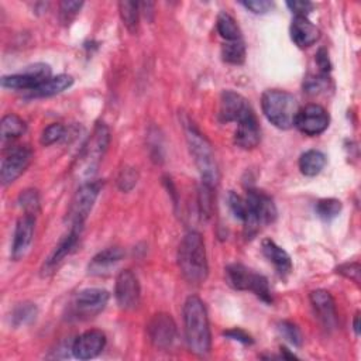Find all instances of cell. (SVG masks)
I'll list each match as a JSON object with an SVG mask.
<instances>
[{"label": "cell", "mask_w": 361, "mask_h": 361, "mask_svg": "<svg viewBox=\"0 0 361 361\" xmlns=\"http://www.w3.org/2000/svg\"><path fill=\"white\" fill-rule=\"evenodd\" d=\"M185 338L190 353L206 355L212 347V333L204 303L200 298L192 295L183 303Z\"/></svg>", "instance_id": "6da1fadb"}, {"label": "cell", "mask_w": 361, "mask_h": 361, "mask_svg": "<svg viewBox=\"0 0 361 361\" xmlns=\"http://www.w3.org/2000/svg\"><path fill=\"white\" fill-rule=\"evenodd\" d=\"M178 265L183 278L193 285H200L209 274L204 241L200 233L189 231L178 248Z\"/></svg>", "instance_id": "7a4b0ae2"}, {"label": "cell", "mask_w": 361, "mask_h": 361, "mask_svg": "<svg viewBox=\"0 0 361 361\" xmlns=\"http://www.w3.org/2000/svg\"><path fill=\"white\" fill-rule=\"evenodd\" d=\"M185 134H186V141L189 145L190 155L200 172L202 176V183L216 188L219 183V166L214 158V152L212 148V144L209 140L196 128V126L192 121H185Z\"/></svg>", "instance_id": "3957f363"}, {"label": "cell", "mask_w": 361, "mask_h": 361, "mask_svg": "<svg viewBox=\"0 0 361 361\" xmlns=\"http://www.w3.org/2000/svg\"><path fill=\"white\" fill-rule=\"evenodd\" d=\"M262 113L276 128L288 130L295 126L299 104L295 96L286 90L268 89L261 97Z\"/></svg>", "instance_id": "277c9868"}, {"label": "cell", "mask_w": 361, "mask_h": 361, "mask_svg": "<svg viewBox=\"0 0 361 361\" xmlns=\"http://www.w3.org/2000/svg\"><path fill=\"white\" fill-rule=\"evenodd\" d=\"M224 275L227 283L231 288L237 290H250L255 293L261 300L267 303L272 302L269 283L264 275L257 274L247 268L245 265L237 262L227 265L224 269Z\"/></svg>", "instance_id": "5b68a950"}, {"label": "cell", "mask_w": 361, "mask_h": 361, "mask_svg": "<svg viewBox=\"0 0 361 361\" xmlns=\"http://www.w3.org/2000/svg\"><path fill=\"white\" fill-rule=\"evenodd\" d=\"M248 206V217L244 221L247 235H254L262 224H269L276 219V207L271 196L267 193L250 189L245 195Z\"/></svg>", "instance_id": "8992f818"}, {"label": "cell", "mask_w": 361, "mask_h": 361, "mask_svg": "<svg viewBox=\"0 0 361 361\" xmlns=\"http://www.w3.org/2000/svg\"><path fill=\"white\" fill-rule=\"evenodd\" d=\"M110 142V131L104 123H97L93 128L92 135L87 142L83 145L79 161H78V172L85 176L92 175L102 161L107 147Z\"/></svg>", "instance_id": "52a82bcc"}, {"label": "cell", "mask_w": 361, "mask_h": 361, "mask_svg": "<svg viewBox=\"0 0 361 361\" xmlns=\"http://www.w3.org/2000/svg\"><path fill=\"white\" fill-rule=\"evenodd\" d=\"M103 188V182L100 180H89L85 182L79 189L76 190L75 196L71 200L68 213H66V220L71 223V226L75 224H85V220L87 219L89 213L93 209V204Z\"/></svg>", "instance_id": "ba28073f"}, {"label": "cell", "mask_w": 361, "mask_h": 361, "mask_svg": "<svg viewBox=\"0 0 361 361\" xmlns=\"http://www.w3.org/2000/svg\"><path fill=\"white\" fill-rule=\"evenodd\" d=\"M51 78V68L47 63H34L24 68L23 72L6 75L1 78V86L11 90L31 92Z\"/></svg>", "instance_id": "9c48e42d"}, {"label": "cell", "mask_w": 361, "mask_h": 361, "mask_svg": "<svg viewBox=\"0 0 361 361\" xmlns=\"http://www.w3.org/2000/svg\"><path fill=\"white\" fill-rule=\"evenodd\" d=\"M32 158V151L28 145H16L8 148L0 165V180L1 183L10 185L13 183L30 165Z\"/></svg>", "instance_id": "30bf717a"}, {"label": "cell", "mask_w": 361, "mask_h": 361, "mask_svg": "<svg viewBox=\"0 0 361 361\" xmlns=\"http://www.w3.org/2000/svg\"><path fill=\"white\" fill-rule=\"evenodd\" d=\"M329 123L330 116L327 110L316 103H310L299 109L295 118V127L306 135L322 134L329 127Z\"/></svg>", "instance_id": "8fae6325"}, {"label": "cell", "mask_w": 361, "mask_h": 361, "mask_svg": "<svg viewBox=\"0 0 361 361\" xmlns=\"http://www.w3.org/2000/svg\"><path fill=\"white\" fill-rule=\"evenodd\" d=\"M109 292L102 288H86L73 300V312L79 319H89L99 314L109 302Z\"/></svg>", "instance_id": "7c38bea8"}, {"label": "cell", "mask_w": 361, "mask_h": 361, "mask_svg": "<svg viewBox=\"0 0 361 361\" xmlns=\"http://www.w3.org/2000/svg\"><path fill=\"white\" fill-rule=\"evenodd\" d=\"M114 296L117 305L124 310L135 309L140 303V282L133 271L123 269L118 272L114 285Z\"/></svg>", "instance_id": "4fadbf2b"}, {"label": "cell", "mask_w": 361, "mask_h": 361, "mask_svg": "<svg viewBox=\"0 0 361 361\" xmlns=\"http://www.w3.org/2000/svg\"><path fill=\"white\" fill-rule=\"evenodd\" d=\"M147 333L151 344L158 350H166L172 345L176 337V324L171 314L157 313L147 326Z\"/></svg>", "instance_id": "5bb4252c"}, {"label": "cell", "mask_w": 361, "mask_h": 361, "mask_svg": "<svg viewBox=\"0 0 361 361\" xmlns=\"http://www.w3.org/2000/svg\"><path fill=\"white\" fill-rule=\"evenodd\" d=\"M252 110L248 100L234 92V90H224L220 96V106H219V118L223 123H238L245 116H248Z\"/></svg>", "instance_id": "9a60e30c"}, {"label": "cell", "mask_w": 361, "mask_h": 361, "mask_svg": "<svg viewBox=\"0 0 361 361\" xmlns=\"http://www.w3.org/2000/svg\"><path fill=\"white\" fill-rule=\"evenodd\" d=\"M106 347V334L102 330H87L78 336L72 343V354L79 360H90L97 357Z\"/></svg>", "instance_id": "2e32d148"}, {"label": "cell", "mask_w": 361, "mask_h": 361, "mask_svg": "<svg viewBox=\"0 0 361 361\" xmlns=\"http://www.w3.org/2000/svg\"><path fill=\"white\" fill-rule=\"evenodd\" d=\"M34 227H35V216L34 214L24 213V216L17 220V224L14 228L13 245H11V258L13 259H16V261L21 259L30 250V245H31L32 237H34Z\"/></svg>", "instance_id": "e0dca14e"}, {"label": "cell", "mask_w": 361, "mask_h": 361, "mask_svg": "<svg viewBox=\"0 0 361 361\" xmlns=\"http://www.w3.org/2000/svg\"><path fill=\"white\" fill-rule=\"evenodd\" d=\"M309 299L322 324L329 330L334 329L337 326V312L331 293L326 289H316L310 292Z\"/></svg>", "instance_id": "ac0fdd59"}, {"label": "cell", "mask_w": 361, "mask_h": 361, "mask_svg": "<svg viewBox=\"0 0 361 361\" xmlns=\"http://www.w3.org/2000/svg\"><path fill=\"white\" fill-rule=\"evenodd\" d=\"M261 131L259 124L257 120V116L254 111H251L248 116H245L243 120L237 123V130L234 133V142L244 149L255 148L259 144Z\"/></svg>", "instance_id": "d6986e66"}, {"label": "cell", "mask_w": 361, "mask_h": 361, "mask_svg": "<svg viewBox=\"0 0 361 361\" xmlns=\"http://www.w3.org/2000/svg\"><path fill=\"white\" fill-rule=\"evenodd\" d=\"M290 38L299 48H307L320 38V30L307 17H295L290 24Z\"/></svg>", "instance_id": "ffe728a7"}, {"label": "cell", "mask_w": 361, "mask_h": 361, "mask_svg": "<svg viewBox=\"0 0 361 361\" xmlns=\"http://www.w3.org/2000/svg\"><path fill=\"white\" fill-rule=\"evenodd\" d=\"M262 254L269 262H272L281 276H286L292 272V259L289 254L271 238H265L262 241Z\"/></svg>", "instance_id": "44dd1931"}, {"label": "cell", "mask_w": 361, "mask_h": 361, "mask_svg": "<svg viewBox=\"0 0 361 361\" xmlns=\"http://www.w3.org/2000/svg\"><path fill=\"white\" fill-rule=\"evenodd\" d=\"M124 257V252L118 247H109L100 252H97L92 261L89 262V274L92 275H104L114 265H117Z\"/></svg>", "instance_id": "7402d4cb"}, {"label": "cell", "mask_w": 361, "mask_h": 361, "mask_svg": "<svg viewBox=\"0 0 361 361\" xmlns=\"http://www.w3.org/2000/svg\"><path fill=\"white\" fill-rule=\"evenodd\" d=\"M82 228L83 226L80 224H75V226H71V230L69 233L59 241V244L55 247L54 252L51 254V257L48 258L45 267L47 269H52L54 267H56L66 255L71 254V251L75 248V245L78 244V240L80 237V233H82Z\"/></svg>", "instance_id": "603a6c76"}, {"label": "cell", "mask_w": 361, "mask_h": 361, "mask_svg": "<svg viewBox=\"0 0 361 361\" xmlns=\"http://www.w3.org/2000/svg\"><path fill=\"white\" fill-rule=\"evenodd\" d=\"M72 85H73V78L71 75L61 73L56 76H51L48 80L41 83L38 87L28 92V96L30 97H51L58 93H62L63 90L69 89Z\"/></svg>", "instance_id": "cb8c5ba5"}, {"label": "cell", "mask_w": 361, "mask_h": 361, "mask_svg": "<svg viewBox=\"0 0 361 361\" xmlns=\"http://www.w3.org/2000/svg\"><path fill=\"white\" fill-rule=\"evenodd\" d=\"M326 155L319 149L305 151L299 158V169L305 176H316L326 165Z\"/></svg>", "instance_id": "d4e9b609"}, {"label": "cell", "mask_w": 361, "mask_h": 361, "mask_svg": "<svg viewBox=\"0 0 361 361\" xmlns=\"http://www.w3.org/2000/svg\"><path fill=\"white\" fill-rule=\"evenodd\" d=\"M0 128H1V138L3 140H13V138H17V137H20L25 133L27 124L21 117H18L17 114L10 113V114H6L1 118Z\"/></svg>", "instance_id": "484cf974"}, {"label": "cell", "mask_w": 361, "mask_h": 361, "mask_svg": "<svg viewBox=\"0 0 361 361\" xmlns=\"http://www.w3.org/2000/svg\"><path fill=\"white\" fill-rule=\"evenodd\" d=\"M216 27L219 34L226 39V41H238L241 39V31L237 24V21L226 11H221L217 16Z\"/></svg>", "instance_id": "4316f807"}, {"label": "cell", "mask_w": 361, "mask_h": 361, "mask_svg": "<svg viewBox=\"0 0 361 361\" xmlns=\"http://www.w3.org/2000/svg\"><path fill=\"white\" fill-rule=\"evenodd\" d=\"M118 11L123 24L130 32H135L138 28V18H140V4L135 1H120Z\"/></svg>", "instance_id": "83f0119b"}, {"label": "cell", "mask_w": 361, "mask_h": 361, "mask_svg": "<svg viewBox=\"0 0 361 361\" xmlns=\"http://www.w3.org/2000/svg\"><path fill=\"white\" fill-rule=\"evenodd\" d=\"M221 58L231 65H241L245 61V45L241 39L227 41L221 47Z\"/></svg>", "instance_id": "f1b7e54d"}, {"label": "cell", "mask_w": 361, "mask_h": 361, "mask_svg": "<svg viewBox=\"0 0 361 361\" xmlns=\"http://www.w3.org/2000/svg\"><path fill=\"white\" fill-rule=\"evenodd\" d=\"M343 209V204L336 197H324V199H320L317 203H316V214L324 220V221H330L333 219H336L340 212Z\"/></svg>", "instance_id": "f546056e"}, {"label": "cell", "mask_w": 361, "mask_h": 361, "mask_svg": "<svg viewBox=\"0 0 361 361\" xmlns=\"http://www.w3.org/2000/svg\"><path fill=\"white\" fill-rule=\"evenodd\" d=\"M37 313H38V309L34 303L24 302V303H20L14 307V310L11 313V322L16 327L25 326L37 317Z\"/></svg>", "instance_id": "4dcf8cb0"}, {"label": "cell", "mask_w": 361, "mask_h": 361, "mask_svg": "<svg viewBox=\"0 0 361 361\" xmlns=\"http://www.w3.org/2000/svg\"><path fill=\"white\" fill-rule=\"evenodd\" d=\"M278 331L281 333V336L288 341L292 345L295 347H300L302 343H303V334L300 331V329L292 323V322H288V320H283V322H279L278 323Z\"/></svg>", "instance_id": "1f68e13d"}, {"label": "cell", "mask_w": 361, "mask_h": 361, "mask_svg": "<svg viewBox=\"0 0 361 361\" xmlns=\"http://www.w3.org/2000/svg\"><path fill=\"white\" fill-rule=\"evenodd\" d=\"M18 204L27 214H37L39 210V196L35 189H25L18 196Z\"/></svg>", "instance_id": "d6a6232c"}, {"label": "cell", "mask_w": 361, "mask_h": 361, "mask_svg": "<svg viewBox=\"0 0 361 361\" xmlns=\"http://www.w3.org/2000/svg\"><path fill=\"white\" fill-rule=\"evenodd\" d=\"M65 131H66V128L61 123H52V124L47 126L42 130L41 137H39V142L45 147L52 145V144L61 141L65 137Z\"/></svg>", "instance_id": "836d02e7"}, {"label": "cell", "mask_w": 361, "mask_h": 361, "mask_svg": "<svg viewBox=\"0 0 361 361\" xmlns=\"http://www.w3.org/2000/svg\"><path fill=\"white\" fill-rule=\"evenodd\" d=\"M199 210L202 219L207 220L213 212V188L202 183L199 188Z\"/></svg>", "instance_id": "e575fe53"}, {"label": "cell", "mask_w": 361, "mask_h": 361, "mask_svg": "<svg viewBox=\"0 0 361 361\" xmlns=\"http://www.w3.org/2000/svg\"><path fill=\"white\" fill-rule=\"evenodd\" d=\"M227 200H228V206H230V210L234 214V217L244 223L248 217V206H247L245 197H241L240 195H237L235 192L231 190L228 193Z\"/></svg>", "instance_id": "d590c367"}, {"label": "cell", "mask_w": 361, "mask_h": 361, "mask_svg": "<svg viewBox=\"0 0 361 361\" xmlns=\"http://www.w3.org/2000/svg\"><path fill=\"white\" fill-rule=\"evenodd\" d=\"M83 3L82 1H71V0H65L59 3V20L63 24H69L76 14L79 13V10L82 8Z\"/></svg>", "instance_id": "8d00e7d4"}, {"label": "cell", "mask_w": 361, "mask_h": 361, "mask_svg": "<svg viewBox=\"0 0 361 361\" xmlns=\"http://www.w3.org/2000/svg\"><path fill=\"white\" fill-rule=\"evenodd\" d=\"M137 180H138V173H137V171H135L134 168H124V169L120 172L118 178H117V185H118V188H120L121 190L128 192V190H131V189L135 186Z\"/></svg>", "instance_id": "74e56055"}, {"label": "cell", "mask_w": 361, "mask_h": 361, "mask_svg": "<svg viewBox=\"0 0 361 361\" xmlns=\"http://www.w3.org/2000/svg\"><path fill=\"white\" fill-rule=\"evenodd\" d=\"M337 272L340 275H343L344 278L347 279H351L354 281L355 283H360V272H361V268H360V264L358 262H345V264H341L337 267Z\"/></svg>", "instance_id": "f35d334b"}, {"label": "cell", "mask_w": 361, "mask_h": 361, "mask_svg": "<svg viewBox=\"0 0 361 361\" xmlns=\"http://www.w3.org/2000/svg\"><path fill=\"white\" fill-rule=\"evenodd\" d=\"M286 7L295 14V17H306L313 10V3L306 0H293L288 1Z\"/></svg>", "instance_id": "ab89813d"}, {"label": "cell", "mask_w": 361, "mask_h": 361, "mask_svg": "<svg viewBox=\"0 0 361 361\" xmlns=\"http://www.w3.org/2000/svg\"><path fill=\"white\" fill-rule=\"evenodd\" d=\"M241 6H244L247 10L255 14H264L274 7V3L268 0H248V1H241Z\"/></svg>", "instance_id": "60d3db41"}, {"label": "cell", "mask_w": 361, "mask_h": 361, "mask_svg": "<svg viewBox=\"0 0 361 361\" xmlns=\"http://www.w3.org/2000/svg\"><path fill=\"white\" fill-rule=\"evenodd\" d=\"M226 337L231 338V340H235V341H240L243 344H252V338L250 334H247L244 330L241 329H231V330H227L223 333Z\"/></svg>", "instance_id": "b9f144b4"}, {"label": "cell", "mask_w": 361, "mask_h": 361, "mask_svg": "<svg viewBox=\"0 0 361 361\" xmlns=\"http://www.w3.org/2000/svg\"><path fill=\"white\" fill-rule=\"evenodd\" d=\"M316 63L320 69V73L322 75H327L330 72V61H329V55H327V51L326 49H319V52L316 54Z\"/></svg>", "instance_id": "7bdbcfd3"}, {"label": "cell", "mask_w": 361, "mask_h": 361, "mask_svg": "<svg viewBox=\"0 0 361 361\" xmlns=\"http://www.w3.org/2000/svg\"><path fill=\"white\" fill-rule=\"evenodd\" d=\"M358 320H360V313H357L355 317H354V331H355V334H360V323H358Z\"/></svg>", "instance_id": "ee69618b"}]
</instances>
